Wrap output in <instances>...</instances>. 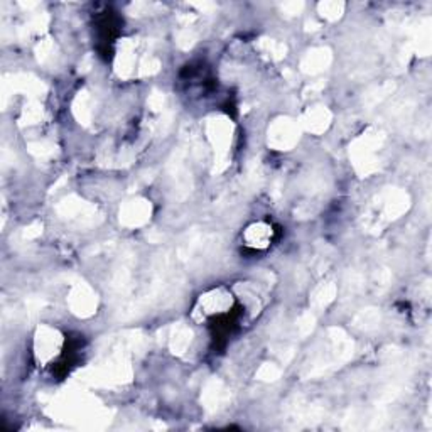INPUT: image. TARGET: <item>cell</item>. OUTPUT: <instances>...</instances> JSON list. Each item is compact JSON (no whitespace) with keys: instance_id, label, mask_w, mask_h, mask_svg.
Here are the masks:
<instances>
[{"instance_id":"1","label":"cell","mask_w":432,"mask_h":432,"mask_svg":"<svg viewBox=\"0 0 432 432\" xmlns=\"http://www.w3.org/2000/svg\"><path fill=\"white\" fill-rule=\"evenodd\" d=\"M232 307V293L225 289V287H218V289H213L205 295H201L196 307H194V316L198 319H203V321H209V319H216L228 314Z\"/></svg>"},{"instance_id":"2","label":"cell","mask_w":432,"mask_h":432,"mask_svg":"<svg viewBox=\"0 0 432 432\" xmlns=\"http://www.w3.org/2000/svg\"><path fill=\"white\" fill-rule=\"evenodd\" d=\"M61 349V341L60 338L56 336V331L51 329H44L41 331V334L36 338V355L39 356V360L48 361L53 358V352L60 353Z\"/></svg>"},{"instance_id":"3","label":"cell","mask_w":432,"mask_h":432,"mask_svg":"<svg viewBox=\"0 0 432 432\" xmlns=\"http://www.w3.org/2000/svg\"><path fill=\"white\" fill-rule=\"evenodd\" d=\"M247 245L254 248H266L272 242V227L267 223H254L245 232Z\"/></svg>"}]
</instances>
